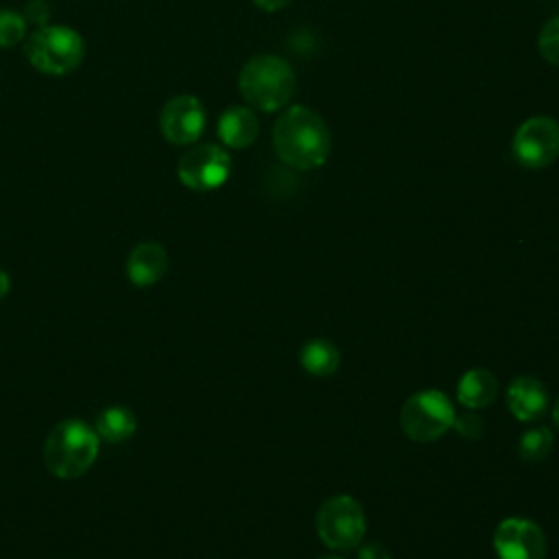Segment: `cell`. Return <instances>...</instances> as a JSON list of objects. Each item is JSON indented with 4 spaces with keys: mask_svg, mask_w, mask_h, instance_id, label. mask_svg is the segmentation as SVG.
<instances>
[{
    "mask_svg": "<svg viewBox=\"0 0 559 559\" xmlns=\"http://www.w3.org/2000/svg\"><path fill=\"white\" fill-rule=\"evenodd\" d=\"M507 404L509 411L522 419L533 421L539 419L548 408V391L546 386L533 376H518L509 382L507 389Z\"/></svg>",
    "mask_w": 559,
    "mask_h": 559,
    "instance_id": "obj_11",
    "label": "cell"
},
{
    "mask_svg": "<svg viewBox=\"0 0 559 559\" xmlns=\"http://www.w3.org/2000/svg\"><path fill=\"white\" fill-rule=\"evenodd\" d=\"M98 435L81 419H66L52 428L44 445L46 467L59 478L85 474L98 454Z\"/></svg>",
    "mask_w": 559,
    "mask_h": 559,
    "instance_id": "obj_3",
    "label": "cell"
},
{
    "mask_svg": "<svg viewBox=\"0 0 559 559\" xmlns=\"http://www.w3.org/2000/svg\"><path fill=\"white\" fill-rule=\"evenodd\" d=\"M459 402L472 411L489 406L498 395V380L489 369H469L461 376L456 386Z\"/></svg>",
    "mask_w": 559,
    "mask_h": 559,
    "instance_id": "obj_14",
    "label": "cell"
},
{
    "mask_svg": "<svg viewBox=\"0 0 559 559\" xmlns=\"http://www.w3.org/2000/svg\"><path fill=\"white\" fill-rule=\"evenodd\" d=\"M293 0H253V4L266 13H275V11H282L290 4Z\"/></svg>",
    "mask_w": 559,
    "mask_h": 559,
    "instance_id": "obj_23",
    "label": "cell"
},
{
    "mask_svg": "<svg viewBox=\"0 0 559 559\" xmlns=\"http://www.w3.org/2000/svg\"><path fill=\"white\" fill-rule=\"evenodd\" d=\"M358 559H391L389 550L382 544H365L358 550Z\"/></svg>",
    "mask_w": 559,
    "mask_h": 559,
    "instance_id": "obj_22",
    "label": "cell"
},
{
    "mask_svg": "<svg viewBox=\"0 0 559 559\" xmlns=\"http://www.w3.org/2000/svg\"><path fill=\"white\" fill-rule=\"evenodd\" d=\"M454 406L445 393L426 389L411 395L400 413V424L406 437L419 443H428L445 435L454 424Z\"/></svg>",
    "mask_w": 559,
    "mask_h": 559,
    "instance_id": "obj_5",
    "label": "cell"
},
{
    "mask_svg": "<svg viewBox=\"0 0 559 559\" xmlns=\"http://www.w3.org/2000/svg\"><path fill=\"white\" fill-rule=\"evenodd\" d=\"M168 269L166 249L159 242H140L127 260V275L135 286H151L164 277Z\"/></svg>",
    "mask_w": 559,
    "mask_h": 559,
    "instance_id": "obj_13",
    "label": "cell"
},
{
    "mask_svg": "<svg viewBox=\"0 0 559 559\" xmlns=\"http://www.w3.org/2000/svg\"><path fill=\"white\" fill-rule=\"evenodd\" d=\"M205 129L203 103L192 94H179L164 103L159 111V131L168 144H194Z\"/></svg>",
    "mask_w": 559,
    "mask_h": 559,
    "instance_id": "obj_9",
    "label": "cell"
},
{
    "mask_svg": "<svg viewBox=\"0 0 559 559\" xmlns=\"http://www.w3.org/2000/svg\"><path fill=\"white\" fill-rule=\"evenodd\" d=\"M216 133L227 148H247L258 140L260 120L251 107L231 105L221 114Z\"/></svg>",
    "mask_w": 559,
    "mask_h": 559,
    "instance_id": "obj_12",
    "label": "cell"
},
{
    "mask_svg": "<svg viewBox=\"0 0 559 559\" xmlns=\"http://www.w3.org/2000/svg\"><path fill=\"white\" fill-rule=\"evenodd\" d=\"M552 419H555V424H557V428H559V400L555 402V408H552Z\"/></svg>",
    "mask_w": 559,
    "mask_h": 559,
    "instance_id": "obj_25",
    "label": "cell"
},
{
    "mask_svg": "<svg viewBox=\"0 0 559 559\" xmlns=\"http://www.w3.org/2000/svg\"><path fill=\"white\" fill-rule=\"evenodd\" d=\"M511 151L524 168L550 166L559 157V122L550 116L526 118L513 133Z\"/></svg>",
    "mask_w": 559,
    "mask_h": 559,
    "instance_id": "obj_7",
    "label": "cell"
},
{
    "mask_svg": "<svg viewBox=\"0 0 559 559\" xmlns=\"http://www.w3.org/2000/svg\"><path fill=\"white\" fill-rule=\"evenodd\" d=\"M24 55L37 72L48 76H63L83 63L85 41L70 26L48 24L26 37Z\"/></svg>",
    "mask_w": 559,
    "mask_h": 559,
    "instance_id": "obj_4",
    "label": "cell"
},
{
    "mask_svg": "<svg viewBox=\"0 0 559 559\" xmlns=\"http://www.w3.org/2000/svg\"><path fill=\"white\" fill-rule=\"evenodd\" d=\"M537 48L542 52V57L550 63L559 68V15L548 20L537 37Z\"/></svg>",
    "mask_w": 559,
    "mask_h": 559,
    "instance_id": "obj_19",
    "label": "cell"
},
{
    "mask_svg": "<svg viewBox=\"0 0 559 559\" xmlns=\"http://www.w3.org/2000/svg\"><path fill=\"white\" fill-rule=\"evenodd\" d=\"M317 559H341V557H336V555H323V557H317Z\"/></svg>",
    "mask_w": 559,
    "mask_h": 559,
    "instance_id": "obj_26",
    "label": "cell"
},
{
    "mask_svg": "<svg viewBox=\"0 0 559 559\" xmlns=\"http://www.w3.org/2000/svg\"><path fill=\"white\" fill-rule=\"evenodd\" d=\"M452 426H456L459 435H463V437H467V439H476V437L483 435L485 421H483V417H478L476 413H463L461 417H454V424H452Z\"/></svg>",
    "mask_w": 559,
    "mask_h": 559,
    "instance_id": "obj_21",
    "label": "cell"
},
{
    "mask_svg": "<svg viewBox=\"0 0 559 559\" xmlns=\"http://www.w3.org/2000/svg\"><path fill=\"white\" fill-rule=\"evenodd\" d=\"M9 286H11V282H9V275L0 269V299H4V295L9 293Z\"/></svg>",
    "mask_w": 559,
    "mask_h": 559,
    "instance_id": "obj_24",
    "label": "cell"
},
{
    "mask_svg": "<svg viewBox=\"0 0 559 559\" xmlns=\"http://www.w3.org/2000/svg\"><path fill=\"white\" fill-rule=\"evenodd\" d=\"M299 362L310 376L323 378L338 369L341 354L328 338H310L299 349Z\"/></svg>",
    "mask_w": 559,
    "mask_h": 559,
    "instance_id": "obj_15",
    "label": "cell"
},
{
    "mask_svg": "<svg viewBox=\"0 0 559 559\" xmlns=\"http://www.w3.org/2000/svg\"><path fill=\"white\" fill-rule=\"evenodd\" d=\"M317 533L334 550H352L365 535V511L347 493L328 498L317 511Z\"/></svg>",
    "mask_w": 559,
    "mask_h": 559,
    "instance_id": "obj_6",
    "label": "cell"
},
{
    "mask_svg": "<svg viewBox=\"0 0 559 559\" xmlns=\"http://www.w3.org/2000/svg\"><path fill=\"white\" fill-rule=\"evenodd\" d=\"M50 13H52V9H50L48 0H28L22 9V17H24L26 26H33L35 31L50 24Z\"/></svg>",
    "mask_w": 559,
    "mask_h": 559,
    "instance_id": "obj_20",
    "label": "cell"
},
{
    "mask_svg": "<svg viewBox=\"0 0 559 559\" xmlns=\"http://www.w3.org/2000/svg\"><path fill=\"white\" fill-rule=\"evenodd\" d=\"M273 148L295 170H314L325 164L332 133L325 120L306 105H293L273 124Z\"/></svg>",
    "mask_w": 559,
    "mask_h": 559,
    "instance_id": "obj_1",
    "label": "cell"
},
{
    "mask_svg": "<svg viewBox=\"0 0 559 559\" xmlns=\"http://www.w3.org/2000/svg\"><path fill=\"white\" fill-rule=\"evenodd\" d=\"M26 22L22 13L0 9V48H13L26 37Z\"/></svg>",
    "mask_w": 559,
    "mask_h": 559,
    "instance_id": "obj_18",
    "label": "cell"
},
{
    "mask_svg": "<svg viewBox=\"0 0 559 559\" xmlns=\"http://www.w3.org/2000/svg\"><path fill=\"white\" fill-rule=\"evenodd\" d=\"M493 548L500 559H544L546 535L524 518H509L498 524L493 533Z\"/></svg>",
    "mask_w": 559,
    "mask_h": 559,
    "instance_id": "obj_10",
    "label": "cell"
},
{
    "mask_svg": "<svg viewBox=\"0 0 559 559\" xmlns=\"http://www.w3.org/2000/svg\"><path fill=\"white\" fill-rule=\"evenodd\" d=\"M295 87L297 76L293 68L277 55H255L238 74V90L242 98L247 105L264 114L286 107L295 94Z\"/></svg>",
    "mask_w": 559,
    "mask_h": 559,
    "instance_id": "obj_2",
    "label": "cell"
},
{
    "mask_svg": "<svg viewBox=\"0 0 559 559\" xmlns=\"http://www.w3.org/2000/svg\"><path fill=\"white\" fill-rule=\"evenodd\" d=\"M550 450H552V432L546 426L526 430L518 445V452H520L522 461H526V463H537V461L546 459Z\"/></svg>",
    "mask_w": 559,
    "mask_h": 559,
    "instance_id": "obj_17",
    "label": "cell"
},
{
    "mask_svg": "<svg viewBox=\"0 0 559 559\" xmlns=\"http://www.w3.org/2000/svg\"><path fill=\"white\" fill-rule=\"evenodd\" d=\"M231 173V157L218 144H194L188 148L177 162V177L179 181L194 190L207 192L221 188Z\"/></svg>",
    "mask_w": 559,
    "mask_h": 559,
    "instance_id": "obj_8",
    "label": "cell"
},
{
    "mask_svg": "<svg viewBox=\"0 0 559 559\" xmlns=\"http://www.w3.org/2000/svg\"><path fill=\"white\" fill-rule=\"evenodd\" d=\"M135 432V417L124 406H109L96 419V435L109 443L127 441Z\"/></svg>",
    "mask_w": 559,
    "mask_h": 559,
    "instance_id": "obj_16",
    "label": "cell"
}]
</instances>
